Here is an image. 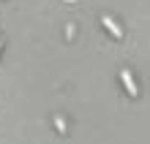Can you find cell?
<instances>
[{"label":"cell","instance_id":"cell-3","mask_svg":"<svg viewBox=\"0 0 150 144\" xmlns=\"http://www.w3.org/2000/svg\"><path fill=\"white\" fill-rule=\"evenodd\" d=\"M55 125H57V131H60V133H66V122H63V120H60V117H57V120H55Z\"/></svg>","mask_w":150,"mask_h":144},{"label":"cell","instance_id":"cell-1","mask_svg":"<svg viewBox=\"0 0 150 144\" xmlns=\"http://www.w3.org/2000/svg\"><path fill=\"white\" fill-rule=\"evenodd\" d=\"M120 79H123V87H126V93H128L131 98H137V95H139V87H137V82H134V76H131V71L123 68V71H120Z\"/></svg>","mask_w":150,"mask_h":144},{"label":"cell","instance_id":"cell-2","mask_svg":"<svg viewBox=\"0 0 150 144\" xmlns=\"http://www.w3.org/2000/svg\"><path fill=\"white\" fill-rule=\"evenodd\" d=\"M101 22H104V27H107V30L115 35V38H120V35H123V30L117 27V22H115L112 16H101Z\"/></svg>","mask_w":150,"mask_h":144}]
</instances>
